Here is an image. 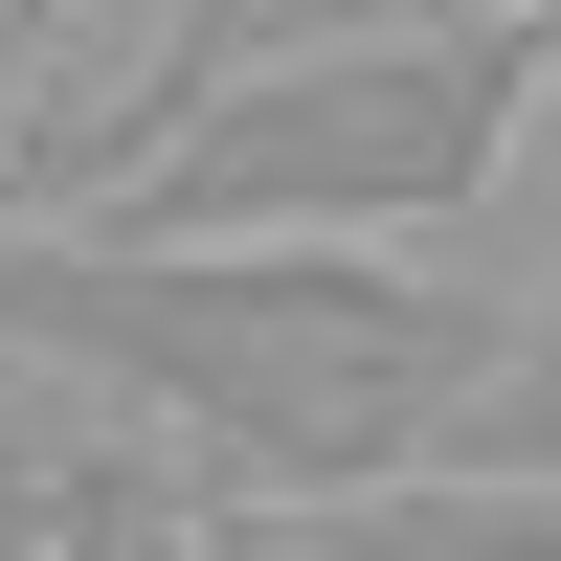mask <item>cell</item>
Wrapping results in <instances>:
<instances>
[{"instance_id":"6da1fadb","label":"cell","mask_w":561,"mask_h":561,"mask_svg":"<svg viewBox=\"0 0 561 561\" xmlns=\"http://www.w3.org/2000/svg\"><path fill=\"white\" fill-rule=\"evenodd\" d=\"M517 314L427 248H158V225H45L0 203V359L68 382L90 427L180 449L203 494L293 517V494L427 472L472 427Z\"/></svg>"},{"instance_id":"277c9868","label":"cell","mask_w":561,"mask_h":561,"mask_svg":"<svg viewBox=\"0 0 561 561\" xmlns=\"http://www.w3.org/2000/svg\"><path fill=\"white\" fill-rule=\"evenodd\" d=\"M270 561H561V472H494V449H427V472L293 494Z\"/></svg>"},{"instance_id":"8992f818","label":"cell","mask_w":561,"mask_h":561,"mask_svg":"<svg viewBox=\"0 0 561 561\" xmlns=\"http://www.w3.org/2000/svg\"><path fill=\"white\" fill-rule=\"evenodd\" d=\"M68 23H90V0H0V45H68Z\"/></svg>"},{"instance_id":"5b68a950","label":"cell","mask_w":561,"mask_h":561,"mask_svg":"<svg viewBox=\"0 0 561 561\" xmlns=\"http://www.w3.org/2000/svg\"><path fill=\"white\" fill-rule=\"evenodd\" d=\"M449 449H494V472H561V293L494 337V382H472V427H449Z\"/></svg>"},{"instance_id":"3957f363","label":"cell","mask_w":561,"mask_h":561,"mask_svg":"<svg viewBox=\"0 0 561 561\" xmlns=\"http://www.w3.org/2000/svg\"><path fill=\"white\" fill-rule=\"evenodd\" d=\"M404 23H517V0H158V23H135V68L90 90V113H45L23 158H0V203H90V180H113L135 135H180L203 90L293 68V45H404Z\"/></svg>"},{"instance_id":"7a4b0ae2","label":"cell","mask_w":561,"mask_h":561,"mask_svg":"<svg viewBox=\"0 0 561 561\" xmlns=\"http://www.w3.org/2000/svg\"><path fill=\"white\" fill-rule=\"evenodd\" d=\"M539 0L517 23H404V45H293V68L203 90L180 135H135L90 203L45 225H158V248H427L517 180L539 135Z\"/></svg>"}]
</instances>
